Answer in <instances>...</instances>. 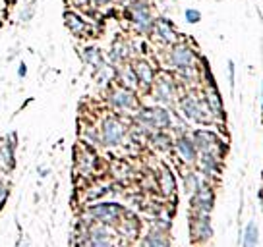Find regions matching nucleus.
I'll use <instances>...</instances> for the list:
<instances>
[{"label": "nucleus", "mask_w": 263, "mask_h": 247, "mask_svg": "<svg viewBox=\"0 0 263 247\" xmlns=\"http://www.w3.org/2000/svg\"><path fill=\"white\" fill-rule=\"evenodd\" d=\"M192 209L196 211V213H211V209H213V191L209 190L207 186H199L196 190V195L192 199Z\"/></svg>", "instance_id": "obj_8"}, {"label": "nucleus", "mask_w": 263, "mask_h": 247, "mask_svg": "<svg viewBox=\"0 0 263 247\" xmlns=\"http://www.w3.org/2000/svg\"><path fill=\"white\" fill-rule=\"evenodd\" d=\"M126 56H128L126 45H124V43H116L115 47H112V50H110V58H112L115 62H122Z\"/></svg>", "instance_id": "obj_24"}, {"label": "nucleus", "mask_w": 263, "mask_h": 247, "mask_svg": "<svg viewBox=\"0 0 263 247\" xmlns=\"http://www.w3.org/2000/svg\"><path fill=\"white\" fill-rule=\"evenodd\" d=\"M153 27H155L157 37L163 43H166V45L176 43V31H174V27L171 22H166V19H157L155 24H153Z\"/></svg>", "instance_id": "obj_14"}, {"label": "nucleus", "mask_w": 263, "mask_h": 247, "mask_svg": "<svg viewBox=\"0 0 263 247\" xmlns=\"http://www.w3.org/2000/svg\"><path fill=\"white\" fill-rule=\"evenodd\" d=\"M207 107H209V110L213 112V116H222L221 97H219V93H217L215 89L207 91Z\"/></svg>", "instance_id": "obj_21"}, {"label": "nucleus", "mask_w": 263, "mask_h": 247, "mask_svg": "<svg viewBox=\"0 0 263 247\" xmlns=\"http://www.w3.org/2000/svg\"><path fill=\"white\" fill-rule=\"evenodd\" d=\"M78 164H80V170H82V172H85V174L91 172V170L95 168V157H93L91 153H85V155L80 157Z\"/></svg>", "instance_id": "obj_23"}, {"label": "nucleus", "mask_w": 263, "mask_h": 247, "mask_svg": "<svg viewBox=\"0 0 263 247\" xmlns=\"http://www.w3.org/2000/svg\"><path fill=\"white\" fill-rule=\"evenodd\" d=\"M85 139H87V143H95V145H97L99 141H101V137L97 135V132H93V130H89V132L85 133Z\"/></svg>", "instance_id": "obj_29"}, {"label": "nucleus", "mask_w": 263, "mask_h": 247, "mask_svg": "<svg viewBox=\"0 0 263 247\" xmlns=\"http://www.w3.org/2000/svg\"><path fill=\"white\" fill-rule=\"evenodd\" d=\"M25 74H27V68L22 64V66H20V77H25Z\"/></svg>", "instance_id": "obj_33"}, {"label": "nucleus", "mask_w": 263, "mask_h": 247, "mask_svg": "<svg viewBox=\"0 0 263 247\" xmlns=\"http://www.w3.org/2000/svg\"><path fill=\"white\" fill-rule=\"evenodd\" d=\"M66 27L72 31L74 35H83L87 29H89V25L83 22L82 17L78 16V14H72V12H68L66 14Z\"/></svg>", "instance_id": "obj_18"}, {"label": "nucleus", "mask_w": 263, "mask_h": 247, "mask_svg": "<svg viewBox=\"0 0 263 247\" xmlns=\"http://www.w3.org/2000/svg\"><path fill=\"white\" fill-rule=\"evenodd\" d=\"M159 188L164 195H173L174 193V176L168 168H163L159 174Z\"/></svg>", "instance_id": "obj_19"}, {"label": "nucleus", "mask_w": 263, "mask_h": 247, "mask_svg": "<svg viewBox=\"0 0 263 247\" xmlns=\"http://www.w3.org/2000/svg\"><path fill=\"white\" fill-rule=\"evenodd\" d=\"M261 100H263V95H261Z\"/></svg>", "instance_id": "obj_34"}, {"label": "nucleus", "mask_w": 263, "mask_h": 247, "mask_svg": "<svg viewBox=\"0 0 263 247\" xmlns=\"http://www.w3.org/2000/svg\"><path fill=\"white\" fill-rule=\"evenodd\" d=\"M124 133H126V128H124V123L120 120L107 118L101 126V143L105 147H116L124 139Z\"/></svg>", "instance_id": "obj_2"}, {"label": "nucleus", "mask_w": 263, "mask_h": 247, "mask_svg": "<svg viewBox=\"0 0 263 247\" xmlns=\"http://www.w3.org/2000/svg\"><path fill=\"white\" fill-rule=\"evenodd\" d=\"M89 214L103 224L118 222L120 216L124 214V209L118 203H97V205L89 207Z\"/></svg>", "instance_id": "obj_4"}, {"label": "nucleus", "mask_w": 263, "mask_h": 247, "mask_svg": "<svg viewBox=\"0 0 263 247\" xmlns=\"http://www.w3.org/2000/svg\"><path fill=\"white\" fill-rule=\"evenodd\" d=\"M122 77H124V87L134 89V87L138 85V77H136V74H134V68H128L126 72H122Z\"/></svg>", "instance_id": "obj_25"}, {"label": "nucleus", "mask_w": 263, "mask_h": 247, "mask_svg": "<svg viewBox=\"0 0 263 247\" xmlns=\"http://www.w3.org/2000/svg\"><path fill=\"white\" fill-rule=\"evenodd\" d=\"M6 193H8V190H6V186L0 181V205H4V199H6Z\"/></svg>", "instance_id": "obj_30"}, {"label": "nucleus", "mask_w": 263, "mask_h": 247, "mask_svg": "<svg viewBox=\"0 0 263 247\" xmlns=\"http://www.w3.org/2000/svg\"><path fill=\"white\" fill-rule=\"evenodd\" d=\"M229 74H230V85L234 87V62H229Z\"/></svg>", "instance_id": "obj_31"}, {"label": "nucleus", "mask_w": 263, "mask_h": 247, "mask_svg": "<svg viewBox=\"0 0 263 247\" xmlns=\"http://www.w3.org/2000/svg\"><path fill=\"white\" fill-rule=\"evenodd\" d=\"M168 243H171V239L159 230L149 232L147 238L143 239V245H168Z\"/></svg>", "instance_id": "obj_22"}, {"label": "nucleus", "mask_w": 263, "mask_h": 247, "mask_svg": "<svg viewBox=\"0 0 263 247\" xmlns=\"http://www.w3.org/2000/svg\"><path fill=\"white\" fill-rule=\"evenodd\" d=\"M257 241H259V230L254 222H250L244 228V236L240 239V243L242 245H257Z\"/></svg>", "instance_id": "obj_20"}, {"label": "nucleus", "mask_w": 263, "mask_h": 247, "mask_svg": "<svg viewBox=\"0 0 263 247\" xmlns=\"http://www.w3.org/2000/svg\"><path fill=\"white\" fill-rule=\"evenodd\" d=\"M199 162H201V170L205 174H219L221 170V164H219V157L215 155L213 151H205V153H201V158H199Z\"/></svg>", "instance_id": "obj_16"}, {"label": "nucleus", "mask_w": 263, "mask_h": 247, "mask_svg": "<svg viewBox=\"0 0 263 247\" xmlns=\"http://www.w3.org/2000/svg\"><path fill=\"white\" fill-rule=\"evenodd\" d=\"M132 68H134V74H136V77H138L143 85H151V83H155V72H153L151 64H147L145 60L136 62Z\"/></svg>", "instance_id": "obj_15"}, {"label": "nucleus", "mask_w": 263, "mask_h": 247, "mask_svg": "<svg viewBox=\"0 0 263 247\" xmlns=\"http://www.w3.org/2000/svg\"><path fill=\"white\" fill-rule=\"evenodd\" d=\"M180 108H182V114L186 116L188 120H194V122L207 123V122H211V118H213V112L209 110L207 102L197 100L196 97H186V99H182Z\"/></svg>", "instance_id": "obj_1"}, {"label": "nucleus", "mask_w": 263, "mask_h": 247, "mask_svg": "<svg viewBox=\"0 0 263 247\" xmlns=\"http://www.w3.org/2000/svg\"><path fill=\"white\" fill-rule=\"evenodd\" d=\"M130 16H132V22L136 24V27L140 31H149L153 27V24H155L153 16H151V12H149V8L145 4H134Z\"/></svg>", "instance_id": "obj_10"}, {"label": "nucleus", "mask_w": 263, "mask_h": 247, "mask_svg": "<svg viewBox=\"0 0 263 247\" xmlns=\"http://www.w3.org/2000/svg\"><path fill=\"white\" fill-rule=\"evenodd\" d=\"M184 183H186V191H196L197 188L201 186V181H199V178H197V174H194V172H190L188 176H186Z\"/></svg>", "instance_id": "obj_26"}, {"label": "nucleus", "mask_w": 263, "mask_h": 247, "mask_svg": "<svg viewBox=\"0 0 263 247\" xmlns=\"http://www.w3.org/2000/svg\"><path fill=\"white\" fill-rule=\"evenodd\" d=\"M141 126H147V128H159L164 130L171 126V114L166 108L153 107V108H143L140 114H138Z\"/></svg>", "instance_id": "obj_3"}, {"label": "nucleus", "mask_w": 263, "mask_h": 247, "mask_svg": "<svg viewBox=\"0 0 263 247\" xmlns=\"http://www.w3.org/2000/svg\"><path fill=\"white\" fill-rule=\"evenodd\" d=\"M174 147H176L182 160H186V162H194V160H196L197 147H196V143H194V139H190L186 135H180L178 139L174 141Z\"/></svg>", "instance_id": "obj_13"}, {"label": "nucleus", "mask_w": 263, "mask_h": 247, "mask_svg": "<svg viewBox=\"0 0 263 247\" xmlns=\"http://www.w3.org/2000/svg\"><path fill=\"white\" fill-rule=\"evenodd\" d=\"M190 228H192V238H194V241H197V243L207 241V239L213 236V228H211V220H209V214L207 213L194 214Z\"/></svg>", "instance_id": "obj_5"}, {"label": "nucleus", "mask_w": 263, "mask_h": 247, "mask_svg": "<svg viewBox=\"0 0 263 247\" xmlns=\"http://www.w3.org/2000/svg\"><path fill=\"white\" fill-rule=\"evenodd\" d=\"M192 139L196 143L197 151H201V153L213 151L217 147V143H219V137L213 132H209V130H196L194 135H192Z\"/></svg>", "instance_id": "obj_11"}, {"label": "nucleus", "mask_w": 263, "mask_h": 247, "mask_svg": "<svg viewBox=\"0 0 263 247\" xmlns=\"http://www.w3.org/2000/svg\"><path fill=\"white\" fill-rule=\"evenodd\" d=\"M83 60H85V62H87L91 68H95L97 72L107 66V64H105V60H103V54H101V50L95 49V47H87V49L83 50Z\"/></svg>", "instance_id": "obj_17"}, {"label": "nucleus", "mask_w": 263, "mask_h": 247, "mask_svg": "<svg viewBox=\"0 0 263 247\" xmlns=\"http://www.w3.org/2000/svg\"><path fill=\"white\" fill-rule=\"evenodd\" d=\"M89 239L85 241V245H95V247H107V245H112L115 241H112V234L108 230L107 224H97V226H91L89 228Z\"/></svg>", "instance_id": "obj_9"}, {"label": "nucleus", "mask_w": 263, "mask_h": 247, "mask_svg": "<svg viewBox=\"0 0 263 247\" xmlns=\"http://www.w3.org/2000/svg\"><path fill=\"white\" fill-rule=\"evenodd\" d=\"M168 141H171V139H168L166 135H163V133H159V135H155V145H157V147L168 149V145H171Z\"/></svg>", "instance_id": "obj_28"}, {"label": "nucleus", "mask_w": 263, "mask_h": 247, "mask_svg": "<svg viewBox=\"0 0 263 247\" xmlns=\"http://www.w3.org/2000/svg\"><path fill=\"white\" fill-rule=\"evenodd\" d=\"M110 102H112V107L120 108V110H134L138 107V99L128 87H116L110 95Z\"/></svg>", "instance_id": "obj_7"}, {"label": "nucleus", "mask_w": 263, "mask_h": 247, "mask_svg": "<svg viewBox=\"0 0 263 247\" xmlns=\"http://www.w3.org/2000/svg\"><path fill=\"white\" fill-rule=\"evenodd\" d=\"M171 64L174 68H190L194 66V62H196V54H194V50L190 49L188 45H176L173 50H171Z\"/></svg>", "instance_id": "obj_6"}, {"label": "nucleus", "mask_w": 263, "mask_h": 247, "mask_svg": "<svg viewBox=\"0 0 263 247\" xmlns=\"http://www.w3.org/2000/svg\"><path fill=\"white\" fill-rule=\"evenodd\" d=\"M91 2H95V4H99V6H105V4L112 2V0H91Z\"/></svg>", "instance_id": "obj_32"}, {"label": "nucleus", "mask_w": 263, "mask_h": 247, "mask_svg": "<svg viewBox=\"0 0 263 247\" xmlns=\"http://www.w3.org/2000/svg\"><path fill=\"white\" fill-rule=\"evenodd\" d=\"M174 97V83L168 75H161L155 81V99L159 102H171Z\"/></svg>", "instance_id": "obj_12"}, {"label": "nucleus", "mask_w": 263, "mask_h": 247, "mask_svg": "<svg viewBox=\"0 0 263 247\" xmlns=\"http://www.w3.org/2000/svg\"><path fill=\"white\" fill-rule=\"evenodd\" d=\"M184 16H186V22H188V24H197V22H199V17H201V14L194 8H188Z\"/></svg>", "instance_id": "obj_27"}]
</instances>
